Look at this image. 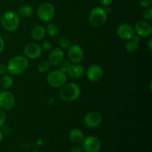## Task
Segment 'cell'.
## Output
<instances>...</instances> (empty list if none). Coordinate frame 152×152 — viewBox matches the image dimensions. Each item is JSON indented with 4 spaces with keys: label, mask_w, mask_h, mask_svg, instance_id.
<instances>
[{
    "label": "cell",
    "mask_w": 152,
    "mask_h": 152,
    "mask_svg": "<svg viewBox=\"0 0 152 152\" xmlns=\"http://www.w3.org/2000/svg\"><path fill=\"white\" fill-rule=\"evenodd\" d=\"M59 88V97L65 102H74L77 100L81 94V88L77 83H66Z\"/></svg>",
    "instance_id": "1"
},
{
    "label": "cell",
    "mask_w": 152,
    "mask_h": 152,
    "mask_svg": "<svg viewBox=\"0 0 152 152\" xmlns=\"http://www.w3.org/2000/svg\"><path fill=\"white\" fill-rule=\"evenodd\" d=\"M29 61L26 56H16L11 58L7 64V71L13 76H19L23 74L28 68Z\"/></svg>",
    "instance_id": "2"
},
{
    "label": "cell",
    "mask_w": 152,
    "mask_h": 152,
    "mask_svg": "<svg viewBox=\"0 0 152 152\" xmlns=\"http://www.w3.org/2000/svg\"><path fill=\"white\" fill-rule=\"evenodd\" d=\"M2 28L7 32H13L18 29L20 24V18L15 10H8L1 16Z\"/></svg>",
    "instance_id": "3"
},
{
    "label": "cell",
    "mask_w": 152,
    "mask_h": 152,
    "mask_svg": "<svg viewBox=\"0 0 152 152\" xmlns=\"http://www.w3.org/2000/svg\"><path fill=\"white\" fill-rule=\"evenodd\" d=\"M108 18L107 12L101 7H96L91 11L89 15V22L94 28H99L105 24Z\"/></svg>",
    "instance_id": "4"
},
{
    "label": "cell",
    "mask_w": 152,
    "mask_h": 152,
    "mask_svg": "<svg viewBox=\"0 0 152 152\" xmlns=\"http://www.w3.org/2000/svg\"><path fill=\"white\" fill-rule=\"evenodd\" d=\"M37 17L41 22L48 23L53 19L55 15V7L50 2H44L37 9Z\"/></svg>",
    "instance_id": "5"
},
{
    "label": "cell",
    "mask_w": 152,
    "mask_h": 152,
    "mask_svg": "<svg viewBox=\"0 0 152 152\" xmlns=\"http://www.w3.org/2000/svg\"><path fill=\"white\" fill-rule=\"evenodd\" d=\"M67 80L68 76L66 73L59 69L51 71L47 77L48 83L53 88H61L67 83Z\"/></svg>",
    "instance_id": "6"
},
{
    "label": "cell",
    "mask_w": 152,
    "mask_h": 152,
    "mask_svg": "<svg viewBox=\"0 0 152 152\" xmlns=\"http://www.w3.org/2000/svg\"><path fill=\"white\" fill-rule=\"evenodd\" d=\"M101 147L102 144L100 140L97 137L93 135L85 137L84 140L82 142V148L86 152H99Z\"/></svg>",
    "instance_id": "7"
},
{
    "label": "cell",
    "mask_w": 152,
    "mask_h": 152,
    "mask_svg": "<svg viewBox=\"0 0 152 152\" xmlns=\"http://www.w3.org/2000/svg\"><path fill=\"white\" fill-rule=\"evenodd\" d=\"M16 99L11 92L4 91L0 92V108L3 111H10L13 108Z\"/></svg>",
    "instance_id": "8"
},
{
    "label": "cell",
    "mask_w": 152,
    "mask_h": 152,
    "mask_svg": "<svg viewBox=\"0 0 152 152\" xmlns=\"http://www.w3.org/2000/svg\"><path fill=\"white\" fill-rule=\"evenodd\" d=\"M68 56L69 61L72 63H80L84 58V51L79 45H72L68 48Z\"/></svg>",
    "instance_id": "9"
},
{
    "label": "cell",
    "mask_w": 152,
    "mask_h": 152,
    "mask_svg": "<svg viewBox=\"0 0 152 152\" xmlns=\"http://www.w3.org/2000/svg\"><path fill=\"white\" fill-rule=\"evenodd\" d=\"M102 116L96 111L87 113L83 119V123H84L85 126L90 129H94V128L98 127L102 123Z\"/></svg>",
    "instance_id": "10"
},
{
    "label": "cell",
    "mask_w": 152,
    "mask_h": 152,
    "mask_svg": "<svg viewBox=\"0 0 152 152\" xmlns=\"http://www.w3.org/2000/svg\"><path fill=\"white\" fill-rule=\"evenodd\" d=\"M135 33L140 38H148L152 34V27L150 22L146 21H140L135 25Z\"/></svg>",
    "instance_id": "11"
},
{
    "label": "cell",
    "mask_w": 152,
    "mask_h": 152,
    "mask_svg": "<svg viewBox=\"0 0 152 152\" xmlns=\"http://www.w3.org/2000/svg\"><path fill=\"white\" fill-rule=\"evenodd\" d=\"M24 53L28 59H37L39 58L42 53L41 46L37 43L32 42L27 45L24 48Z\"/></svg>",
    "instance_id": "12"
},
{
    "label": "cell",
    "mask_w": 152,
    "mask_h": 152,
    "mask_svg": "<svg viewBox=\"0 0 152 152\" xmlns=\"http://www.w3.org/2000/svg\"><path fill=\"white\" fill-rule=\"evenodd\" d=\"M103 74L104 72L102 68L100 65H96V64L91 65L88 68L87 72H86L88 79L93 83L99 82L102 78Z\"/></svg>",
    "instance_id": "13"
},
{
    "label": "cell",
    "mask_w": 152,
    "mask_h": 152,
    "mask_svg": "<svg viewBox=\"0 0 152 152\" xmlns=\"http://www.w3.org/2000/svg\"><path fill=\"white\" fill-rule=\"evenodd\" d=\"M117 34L121 39L129 41L134 34V30L132 25L127 23H123L117 27Z\"/></svg>",
    "instance_id": "14"
},
{
    "label": "cell",
    "mask_w": 152,
    "mask_h": 152,
    "mask_svg": "<svg viewBox=\"0 0 152 152\" xmlns=\"http://www.w3.org/2000/svg\"><path fill=\"white\" fill-rule=\"evenodd\" d=\"M64 56L63 50L59 48H55L50 50L48 55V62L53 66H59V64L65 59Z\"/></svg>",
    "instance_id": "15"
},
{
    "label": "cell",
    "mask_w": 152,
    "mask_h": 152,
    "mask_svg": "<svg viewBox=\"0 0 152 152\" xmlns=\"http://www.w3.org/2000/svg\"><path fill=\"white\" fill-rule=\"evenodd\" d=\"M86 73V70L83 65H80L78 63L73 64L70 66L69 69L67 71L66 74L70 78L74 79V80H77L84 76Z\"/></svg>",
    "instance_id": "16"
},
{
    "label": "cell",
    "mask_w": 152,
    "mask_h": 152,
    "mask_svg": "<svg viewBox=\"0 0 152 152\" xmlns=\"http://www.w3.org/2000/svg\"><path fill=\"white\" fill-rule=\"evenodd\" d=\"M31 35L33 39L36 40V41L39 42L41 41V40H43L46 35L45 28L42 25H36L31 30Z\"/></svg>",
    "instance_id": "17"
},
{
    "label": "cell",
    "mask_w": 152,
    "mask_h": 152,
    "mask_svg": "<svg viewBox=\"0 0 152 152\" xmlns=\"http://www.w3.org/2000/svg\"><path fill=\"white\" fill-rule=\"evenodd\" d=\"M85 137L83 132L79 129H74L69 132V139L74 144H81Z\"/></svg>",
    "instance_id": "18"
},
{
    "label": "cell",
    "mask_w": 152,
    "mask_h": 152,
    "mask_svg": "<svg viewBox=\"0 0 152 152\" xmlns=\"http://www.w3.org/2000/svg\"><path fill=\"white\" fill-rule=\"evenodd\" d=\"M13 80L10 74H4L0 79V87L4 90H8L13 86Z\"/></svg>",
    "instance_id": "19"
},
{
    "label": "cell",
    "mask_w": 152,
    "mask_h": 152,
    "mask_svg": "<svg viewBox=\"0 0 152 152\" xmlns=\"http://www.w3.org/2000/svg\"><path fill=\"white\" fill-rule=\"evenodd\" d=\"M17 13L19 16H22L23 18H29L33 15L34 10L31 6L25 4L19 7Z\"/></svg>",
    "instance_id": "20"
},
{
    "label": "cell",
    "mask_w": 152,
    "mask_h": 152,
    "mask_svg": "<svg viewBox=\"0 0 152 152\" xmlns=\"http://www.w3.org/2000/svg\"><path fill=\"white\" fill-rule=\"evenodd\" d=\"M46 34H48L50 37H55L58 35L59 34V28L54 23H48L47 28H45Z\"/></svg>",
    "instance_id": "21"
},
{
    "label": "cell",
    "mask_w": 152,
    "mask_h": 152,
    "mask_svg": "<svg viewBox=\"0 0 152 152\" xmlns=\"http://www.w3.org/2000/svg\"><path fill=\"white\" fill-rule=\"evenodd\" d=\"M125 49L129 53H134L139 49V44L132 40H129L125 45Z\"/></svg>",
    "instance_id": "22"
},
{
    "label": "cell",
    "mask_w": 152,
    "mask_h": 152,
    "mask_svg": "<svg viewBox=\"0 0 152 152\" xmlns=\"http://www.w3.org/2000/svg\"><path fill=\"white\" fill-rule=\"evenodd\" d=\"M50 66H51V65H50L48 61H42L38 65L37 69L40 73L45 74V73H47L48 71H49Z\"/></svg>",
    "instance_id": "23"
},
{
    "label": "cell",
    "mask_w": 152,
    "mask_h": 152,
    "mask_svg": "<svg viewBox=\"0 0 152 152\" xmlns=\"http://www.w3.org/2000/svg\"><path fill=\"white\" fill-rule=\"evenodd\" d=\"M59 45L62 48H68L71 45V40L68 37H62L59 39Z\"/></svg>",
    "instance_id": "24"
},
{
    "label": "cell",
    "mask_w": 152,
    "mask_h": 152,
    "mask_svg": "<svg viewBox=\"0 0 152 152\" xmlns=\"http://www.w3.org/2000/svg\"><path fill=\"white\" fill-rule=\"evenodd\" d=\"M142 18H143L144 21L146 22H151L152 21V8L151 7L145 9V11L142 13Z\"/></svg>",
    "instance_id": "25"
},
{
    "label": "cell",
    "mask_w": 152,
    "mask_h": 152,
    "mask_svg": "<svg viewBox=\"0 0 152 152\" xmlns=\"http://www.w3.org/2000/svg\"><path fill=\"white\" fill-rule=\"evenodd\" d=\"M71 65V62L69 60H67V59H64L60 64H59V70L63 72L67 73L68 70L69 69L70 66Z\"/></svg>",
    "instance_id": "26"
},
{
    "label": "cell",
    "mask_w": 152,
    "mask_h": 152,
    "mask_svg": "<svg viewBox=\"0 0 152 152\" xmlns=\"http://www.w3.org/2000/svg\"><path fill=\"white\" fill-rule=\"evenodd\" d=\"M41 48L45 51H50L53 48V44L48 40H45L41 45Z\"/></svg>",
    "instance_id": "27"
},
{
    "label": "cell",
    "mask_w": 152,
    "mask_h": 152,
    "mask_svg": "<svg viewBox=\"0 0 152 152\" xmlns=\"http://www.w3.org/2000/svg\"><path fill=\"white\" fill-rule=\"evenodd\" d=\"M152 1L151 0H140L139 4L143 8H148L151 7Z\"/></svg>",
    "instance_id": "28"
},
{
    "label": "cell",
    "mask_w": 152,
    "mask_h": 152,
    "mask_svg": "<svg viewBox=\"0 0 152 152\" xmlns=\"http://www.w3.org/2000/svg\"><path fill=\"white\" fill-rule=\"evenodd\" d=\"M1 129V132L4 135H6V136H9L12 134V129L8 126H3Z\"/></svg>",
    "instance_id": "29"
},
{
    "label": "cell",
    "mask_w": 152,
    "mask_h": 152,
    "mask_svg": "<svg viewBox=\"0 0 152 152\" xmlns=\"http://www.w3.org/2000/svg\"><path fill=\"white\" fill-rule=\"evenodd\" d=\"M83 148L80 144H74L68 150V152H82Z\"/></svg>",
    "instance_id": "30"
},
{
    "label": "cell",
    "mask_w": 152,
    "mask_h": 152,
    "mask_svg": "<svg viewBox=\"0 0 152 152\" xmlns=\"http://www.w3.org/2000/svg\"><path fill=\"white\" fill-rule=\"evenodd\" d=\"M6 122V114L4 111L0 110V129L5 124Z\"/></svg>",
    "instance_id": "31"
},
{
    "label": "cell",
    "mask_w": 152,
    "mask_h": 152,
    "mask_svg": "<svg viewBox=\"0 0 152 152\" xmlns=\"http://www.w3.org/2000/svg\"><path fill=\"white\" fill-rule=\"evenodd\" d=\"M7 72V65L3 63H0V75L2 76Z\"/></svg>",
    "instance_id": "32"
},
{
    "label": "cell",
    "mask_w": 152,
    "mask_h": 152,
    "mask_svg": "<svg viewBox=\"0 0 152 152\" xmlns=\"http://www.w3.org/2000/svg\"><path fill=\"white\" fill-rule=\"evenodd\" d=\"M99 1L102 7H108L112 3L113 0H99Z\"/></svg>",
    "instance_id": "33"
},
{
    "label": "cell",
    "mask_w": 152,
    "mask_h": 152,
    "mask_svg": "<svg viewBox=\"0 0 152 152\" xmlns=\"http://www.w3.org/2000/svg\"><path fill=\"white\" fill-rule=\"evenodd\" d=\"M140 39H141V38L139 37V36L137 35V34H134L133 37H132V39H131L130 40H132V41H133V42H134L138 43V44H139L140 42Z\"/></svg>",
    "instance_id": "34"
},
{
    "label": "cell",
    "mask_w": 152,
    "mask_h": 152,
    "mask_svg": "<svg viewBox=\"0 0 152 152\" xmlns=\"http://www.w3.org/2000/svg\"><path fill=\"white\" fill-rule=\"evenodd\" d=\"M4 48V39L1 37H0V53L3 51Z\"/></svg>",
    "instance_id": "35"
},
{
    "label": "cell",
    "mask_w": 152,
    "mask_h": 152,
    "mask_svg": "<svg viewBox=\"0 0 152 152\" xmlns=\"http://www.w3.org/2000/svg\"><path fill=\"white\" fill-rule=\"evenodd\" d=\"M147 46H148V50H150V51H151L152 50V39L150 38L148 40V42H147Z\"/></svg>",
    "instance_id": "36"
},
{
    "label": "cell",
    "mask_w": 152,
    "mask_h": 152,
    "mask_svg": "<svg viewBox=\"0 0 152 152\" xmlns=\"http://www.w3.org/2000/svg\"><path fill=\"white\" fill-rule=\"evenodd\" d=\"M3 138H4V134H2L1 131L0 130V142L3 140Z\"/></svg>",
    "instance_id": "37"
},
{
    "label": "cell",
    "mask_w": 152,
    "mask_h": 152,
    "mask_svg": "<svg viewBox=\"0 0 152 152\" xmlns=\"http://www.w3.org/2000/svg\"><path fill=\"white\" fill-rule=\"evenodd\" d=\"M0 23H1V16H0Z\"/></svg>",
    "instance_id": "38"
},
{
    "label": "cell",
    "mask_w": 152,
    "mask_h": 152,
    "mask_svg": "<svg viewBox=\"0 0 152 152\" xmlns=\"http://www.w3.org/2000/svg\"><path fill=\"white\" fill-rule=\"evenodd\" d=\"M0 88H1V87H0Z\"/></svg>",
    "instance_id": "39"
}]
</instances>
